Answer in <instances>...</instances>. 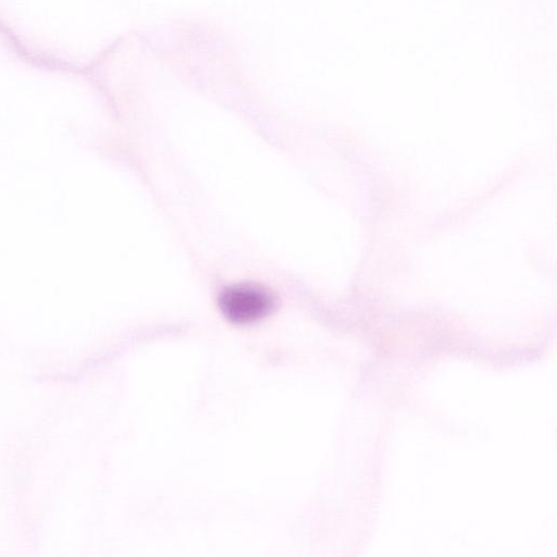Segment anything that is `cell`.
<instances>
[{
    "label": "cell",
    "mask_w": 557,
    "mask_h": 557,
    "mask_svg": "<svg viewBox=\"0 0 557 557\" xmlns=\"http://www.w3.org/2000/svg\"><path fill=\"white\" fill-rule=\"evenodd\" d=\"M219 306L227 320L236 324H249L269 315L275 299L265 288L255 284H235L225 288Z\"/></svg>",
    "instance_id": "obj_1"
}]
</instances>
